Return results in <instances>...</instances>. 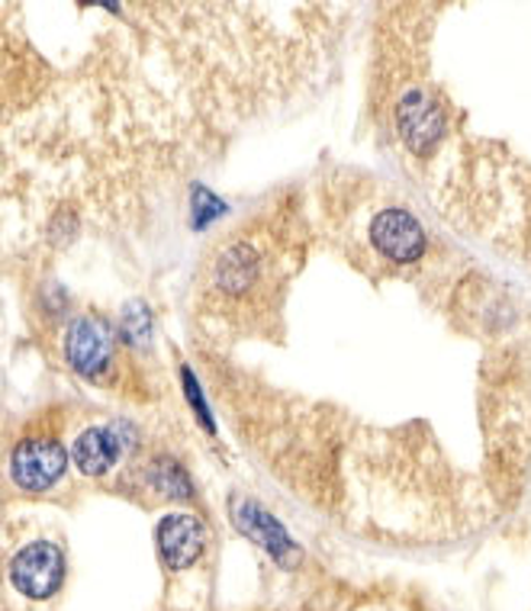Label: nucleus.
<instances>
[{
	"label": "nucleus",
	"mask_w": 531,
	"mask_h": 611,
	"mask_svg": "<svg viewBox=\"0 0 531 611\" xmlns=\"http://www.w3.org/2000/svg\"><path fill=\"white\" fill-rule=\"evenodd\" d=\"M64 577L62 550L52 548L49 541L27 544L10 563V580L27 599H49Z\"/></svg>",
	"instance_id": "1"
},
{
	"label": "nucleus",
	"mask_w": 531,
	"mask_h": 611,
	"mask_svg": "<svg viewBox=\"0 0 531 611\" xmlns=\"http://www.w3.org/2000/svg\"><path fill=\"white\" fill-rule=\"evenodd\" d=\"M64 467H68V454L52 438H30L17 444L10 458V473L23 489H49L56 480H62Z\"/></svg>",
	"instance_id": "2"
},
{
	"label": "nucleus",
	"mask_w": 531,
	"mask_h": 611,
	"mask_svg": "<svg viewBox=\"0 0 531 611\" xmlns=\"http://www.w3.org/2000/svg\"><path fill=\"white\" fill-rule=\"evenodd\" d=\"M397 129L409 146V152L429 154L444 132V120H441V110L429 93L409 91L403 93V100L397 107Z\"/></svg>",
	"instance_id": "3"
},
{
	"label": "nucleus",
	"mask_w": 531,
	"mask_h": 611,
	"mask_svg": "<svg viewBox=\"0 0 531 611\" xmlns=\"http://www.w3.org/2000/svg\"><path fill=\"white\" fill-rule=\"evenodd\" d=\"M371 242L390 261L407 264L425 251V232H422L419 219L407 210H387L371 222Z\"/></svg>",
	"instance_id": "4"
},
{
	"label": "nucleus",
	"mask_w": 531,
	"mask_h": 611,
	"mask_svg": "<svg viewBox=\"0 0 531 611\" xmlns=\"http://www.w3.org/2000/svg\"><path fill=\"white\" fill-rule=\"evenodd\" d=\"M110 351H113V335L97 319H78L64 335L68 364L84 377H100L110 364Z\"/></svg>",
	"instance_id": "5"
},
{
	"label": "nucleus",
	"mask_w": 531,
	"mask_h": 611,
	"mask_svg": "<svg viewBox=\"0 0 531 611\" xmlns=\"http://www.w3.org/2000/svg\"><path fill=\"white\" fill-rule=\"evenodd\" d=\"M232 519L239 524V531L251 538L258 548H264L278 563L283 567H293L300 560V548L290 541V534L283 531V524L274 515H268L261 505L254 502H236L232 509Z\"/></svg>",
	"instance_id": "6"
},
{
	"label": "nucleus",
	"mask_w": 531,
	"mask_h": 611,
	"mask_svg": "<svg viewBox=\"0 0 531 611\" xmlns=\"http://www.w3.org/2000/svg\"><path fill=\"white\" fill-rule=\"evenodd\" d=\"M203 521L197 515H184V512H174L168 519L158 521V550H161V560L171 567V570H188L200 560L203 553Z\"/></svg>",
	"instance_id": "7"
},
{
	"label": "nucleus",
	"mask_w": 531,
	"mask_h": 611,
	"mask_svg": "<svg viewBox=\"0 0 531 611\" xmlns=\"http://www.w3.org/2000/svg\"><path fill=\"white\" fill-rule=\"evenodd\" d=\"M123 448L126 434L120 428L94 425L74 441V463L84 477H103L120 460Z\"/></svg>",
	"instance_id": "8"
},
{
	"label": "nucleus",
	"mask_w": 531,
	"mask_h": 611,
	"mask_svg": "<svg viewBox=\"0 0 531 611\" xmlns=\"http://www.w3.org/2000/svg\"><path fill=\"white\" fill-rule=\"evenodd\" d=\"M254 271H258V261H254L249 244H236V248H229V251L219 258L217 280L226 293H239V290L249 287Z\"/></svg>",
	"instance_id": "9"
},
{
	"label": "nucleus",
	"mask_w": 531,
	"mask_h": 611,
	"mask_svg": "<svg viewBox=\"0 0 531 611\" xmlns=\"http://www.w3.org/2000/svg\"><path fill=\"white\" fill-rule=\"evenodd\" d=\"M152 487L158 492H164V495H171V499H190V492H193L188 473L174 460H158L152 467Z\"/></svg>",
	"instance_id": "10"
},
{
	"label": "nucleus",
	"mask_w": 531,
	"mask_h": 611,
	"mask_svg": "<svg viewBox=\"0 0 531 611\" xmlns=\"http://www.w3.org/2000/svg\"><path fill=\"white\" fill-rule=\"evenodd\" d=\"M123 329L129 341L146 344L152 335V312L146 303H129L123 309Z\"/></svg>",
	"instance_id": "11"
},
{
	"label": "nucleus",
	"mask_w": 531,
	"mask_h": 611,
	"mask_svg": "<svg viewBox=\"0 0 531 611\" xmlns=\"http://www.w3.org/2000/svg\"><path fill=\"white\" fill-rule=\"evenodd\" d=\"M181 373H184V390H188V399H190V405H193V412L200 415V422H203V425L213 431V415H210L207 402H203V397H200V387H197V380H193L190 367H184Z\"/></svg>",
	"instance_id": "12"
},
{
	"label": "nucleus",
	"mask_w": 531,
	"mask_h": 611,
	"mask_svg": "<svg viewBox=\"0 0 531 611\" xmlns=\"http://www.w3.org/2000/svg\"><path fill=\"white\" fill-rule=\"evenodd\" d=\"M193 203H197V226H203V222H210L213 216L226 213V207L219 203L213 193H203V190H197V197H193Z\"/></svg>",
	"instance_id": "13"
}]
</instances>
